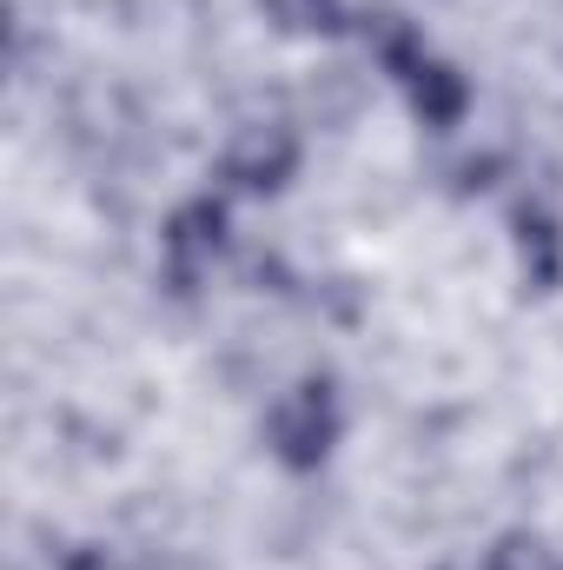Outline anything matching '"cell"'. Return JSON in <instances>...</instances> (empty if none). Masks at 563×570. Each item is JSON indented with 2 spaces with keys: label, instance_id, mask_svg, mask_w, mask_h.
<instances>
[{
  "label": "cell",
  "instance_id": "cell-1",
  "mask_svg": "<svg viewBox=\"0 0 563 570\" xmlns=\"http://www.w3.org/2000/svg\"><path fill=\"white\" fill-rule=\"evenodd\" d=\"M378 60L405 87V100H412V114H418L424 127H457L471 114V80L451 60H437L398 13H378Z\"/></svg>",
  "mask_w": 563,
  "mask_h": 570
},
{
  "label": "cell",
  "instance_id": "cell-2",
  "mask_svg": "<svg viewBox=\"0 0 563 570\" xmlns=\"http://www.w3.org/2000/svg\"><path fill=\"white\" fill-rule=\"evenodd\" d=\"M338 392H332V379H298L292 392L279 399V412H273V451H279L285 471H318L325 458H332V444H338Z\"/></svg>",
  "mask_w": 563,
  "mask_h": 570
},
{
  "label": "cell",
  "instance_id": "cell-3",
  "mask_svg": "<svg viewBox=\"0 0 563 570\" xmlns=\"http://www.w3.org/2000/svg\"><path fill=\"white\" fill-rule=\"evenodd\" d=\"M166 285L172 292H192L199 273L219 259V246H226V206L219 199H186L172 219H166Z\"/></svg>",
  "mask_w": 563,
  "mask_h": 570
},
{
  "label": "cell",
  "instance_id": "cell-4",
  "mask_svg": "<svg viewBox=\"0 0 563 570\" xmlns=\"http://www.w3.org/2000/svg\"><path fill=\"white\" fill-rule=\"evenodd\" d=\"M219 173L239 186V193H279L285 179L298 173V134L266 120V127H239V140L226 146Z\"/></svg>",
  "mask_w": 563,
  "mask_h": 570
},
{
  "label": "cell",
  "instance_id": "cell-5",
  "mask_svg": "<svg viewBox=\"0 0 563 570\" xmlns=\"http://www.w3.org/2000/svg\"><path fill=\"white\" fill-rule=\"evenodd\" d=\"M511 233H517L524 279L537 285V292H551V285L563 279V233H557V219H551L544 206H517V213H511Z\"/></svg>",
  "mask_w": 563,
  "mask_h": 570
},
{
  "label": "cell",
  "instance_id": "cell-6",
  "mask_svg": "<svg viewBox=\"0 0 563 570\" xmlns=\"http://www.w3.org/2000/svg\"><path fill=\"white\" fill-rule=\"evenodd\" d=\"M266 13L285 33H338L345 27V0H266Z\"/></svg>",
  "mask_w": 563,
  "mask_h": 570
},
{
  "label": "cell",
  "instance_id": "cell-7",
  "mask_svg": "<svg viewBox=\"0 0 563 570\" xmlns=\"http://www.w3.org/2000/svg\"><path fill=\"white\" fill-rule=\"evenodd\" d=\"M484 570H557V564H551V551H544L537 538H504Z\"/></svg>",
  "mask_w": 563,
  "mask_h": 570
},
{
  "label": "cell",
  "instance_id": "cell-8",
  "mask_svg": "<svg viewBox=\"0 0 563 570\" xmlns=\"http://www.w3.org/2000/svg\"><path fill=\"white\" fill-rule=\"evenodd\" d=\"M60 570H113V564H107V558H93V551H73Z\"/></svg>",
  "mask_w": 563,
  "mask_h": 570
}]
</instances>
